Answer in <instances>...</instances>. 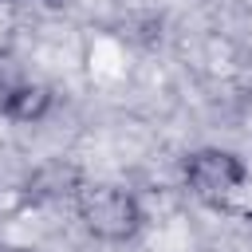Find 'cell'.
<instances>
[{"label": "cell", "mask_w": 252, "mask_h": 252, "mask_svg": "<svg viewBox=\"0 0 252 252\" xmlns=\"http://www.w3.org/2000/svg\"><path fill=\"white\" fill-rule=\"evenodd\" d=\"M75 209H79L83 228L94 240H106V244L134 240L142 220H146L142 201L122 185H83L79 197H75Z\"/></svg>", "instance_id": "6da1fadb"}, {"label": "cell", "mask_w": 252, "mask_h": 252, "mask_svg": "<svg viewBox=\"0 0 252 252\" xmlns=\"http://www.w3.org/2000/svg\"><path fill=\"white\" fill-rule=\"evenodd\" d=\"M181 173H185L189 193L201 197V201H213V205L224 201V197H232V193L248 181V165H244V158L232 154V150H220V146L193 150V154L185 158Z\"/></svg>", "instance_id": "7a4b0ae2"}, {"label": "cell", "mask_w": 252, "mask_h": 252, "mask_svg": "<svg viewBox=\"0 0 252 252\" xmlns=\"http://www.w3.org/2000/svg\"><path fill=\"white\" fill-rule=\"evenodd\" d=\"M83 169L71 161H47L39 169H32L28 177V197L32 201H75L83 189Z\"/></svg>", "instance_id": "3957f363"}, {"label": "cell", "mask_w": 252, "mask_h": 252, "mask_svg": "<svg viewBox=\"0 0 252 252\" xmlns=\"http://www.w3.org/2000/svg\"><path fill=\"white\" fill-rule=\"evenodd\" d=\"M51 102H55L51 87H43V83H16L8 91V98L0 102V110L12 122H39V118H47Z\"/></svg>", "instance_id": "277c9868"}, {"label": "cell", "mask_w": 252, "mask_h": 252, "mask_svg": "<svg viewBox=\"0 0 252 252\" xmlns=\"http://www.w3.org/2000/svg\"><path fill=\"white\" fill-rule=\"evenodd\" d=\"M43 4H47V8H63L67 0H43Z\"/></svg>", "instance_id": "5b68a950"}, {"label": "cell", "mask_w": 252, "mask_h": 252, "mask_svg": "<svg viewBox=\"0 0 252 252\" xmlns=\"http://www.w3.org/2000/svg\"><path fill=\"white\" fill-rule=\"evenodd\" d=\"M0 252H28V248H12V244H0Z\"/></svg>", "instance_id": "8992f818"}, {"label": "cell", "mask_w": 252, "mask_h": 252, "mask_svg": "<svg viewBox=\"0 0 252 252\" xmlns=\"http://www.w3.org/2000/svg\"><path fill=\"white\" fill-rule=\"evenodd\" d=\"M0 4H24V0H0Z\"/></svg>", "instance_id": "52a82bcc"}]
</instances>
